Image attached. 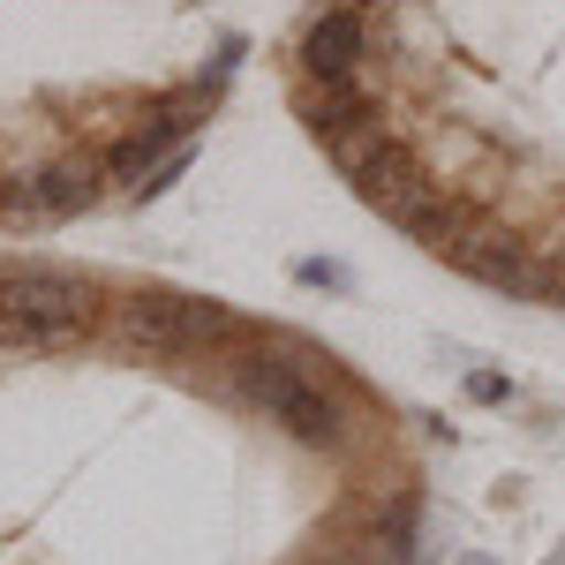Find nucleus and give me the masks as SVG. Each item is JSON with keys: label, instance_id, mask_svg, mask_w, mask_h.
Listing matches in <instances>:
<instances>
[{"label": "nucleus", "instance_id": "1", "mask_svg": "<svg viewBox=\"0 0 565 565\" xmlns=\"http://www.w3.org/2000/svg\"><path fill=\"white\" fill-rule=\"evenodd\" d=\"M423 513L399 407L324 340L0 257V565H415Z\"/></svg>", "mask_w": 565, "mask_h": 565}, {"label": "nucleus", "instance_id": "2", "mask_svg": "<svg viewBox=\"0 0 565 565\" xmlns=\"http://www.w3.org/2000/svg\"><path fill=\"white\" fill-rule=\"evenodd\" d=\"M287 98L423 257L565 309V0H302Z\"/></svg>", "mask_w": 565, "mask_h": 565}, {"label": "nucleus", "instance_id": "3", "mask_svg": "<svg viewBox=\"0 0 565 565\" xmlns=\"http://www.w3.org/2000/svg\"><path fill=\"white\" fill-rule=\"evenodd\" d=\"M242 45L234 0H0V234L159 196Z\"/></svg>", "mask_w": 565, "mask_h": 565}]
</instances>
